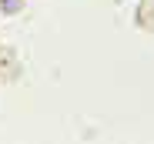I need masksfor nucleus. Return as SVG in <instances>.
I'll use <instances>...</instances> for the list:
<instances>
[]
</instances>
